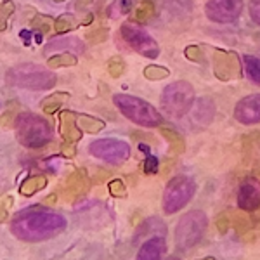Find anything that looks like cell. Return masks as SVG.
<instances>
[{
  "label": "cell",
  "mask_w": 260,
  "mask_h": 260,
  "mask_svg": "<svg viewBox=\"0 0 260 260\" xmlns=\"http://www.w3.org/2000/svg\"><path fill=\"white\" fill-rule=\"evenodd\" d=\"M66 228V219L56 212H49L40 207L24 208L12 219L11 231L18 240L39 243L57 236Z\"/></svg>",
  "instance_id": "6da1fadb"
},
{
  "label": "cell",
  "mask_w": 260,
  "mask_h": 260,
  "mask_svg": "<svg viewBox=\"0 0 260 260\" xmlns=\"http://www.w3.org/2000/svg\"><path fill=\"white\" fill-rule=\"evenodd\" d=\"M16 136L24 148H42L50 142L54 130L45 118L33 113H21L16 120Z\"/></svg>",
  "instance_id": "7a4b0ae2"
},
{
  "label": "cell",
  "mask_w": 260,
  "mask_h": 260,
  "mask_svg": "<svg viewBox=\"0 0 260 260\" xmlns=\"http://www.w3.org/2000/svg\"><path fill=\"white\" fill-rule=\"evenodd\" d=\"M113 101H115V106L130 121L141 125V127H158V125L163 123V116L160 115V111L153 104H149L148 101L134 98V95L128 94H115Z\"/></svg>",
  "instance_id": "3957f363"
},
{
  "label": "cell",
  "mask_w": 260,
  "mask_h": 260,
  "mask_svg": "<svg viewBox=\"0 0 260 260\" xmlns=\"http://www.w3.org/2000/svg\"><path fill=\"white\" fill-rule=\"evenodd\" d=\"M56 75L39 64H19L7 71L6 82L12 87L30 90H47L56 85Z\"/></svg>",
  "instance_id": "277c9868"
},
{
  "label": "cell",
  "mask_w": 260,
  "mask_h": 260,
  "mask_svg": "<svg viewBox=\"0 0 260 260\" xmlns=\"http://www.w3.org/2000/svg\"><path fill=\"white\" fill-rule=\"evenodd\" d=\"M208 228V217L201 210L187 212L180 217L175 228V245L179 250H189L198 245Z\"/></svg>",
  "instance_id": "5b68a950"
},
{
  "label": "cell",
  "mask_w": 260,
  "mask_h": 260,
  "mask_svg": "<svg viewBox=\"0 0 260 260\" xmlns=\"http://www.w3.org/2000/svg\"><path fill=\"white\" fill-rule=\"evenodd\" d=\"M194 103V89L189 82H174L167 85L161 92V106L174 118L187 115Z\"/></svg>",
  "instance_id": "8992f818"
},
{
  "label": "cell",
  "mask_w": 260,
  "mask_h": 260,
  "mask_svg": "<svg viewBox=\"0 0 260 260\" xmlns=\"http://www.w3.org/2000/svg\"><path fill=\"white\" fill-rule=\"evenodd\" d=\"M196 192V184L189 175H175L169 180L163 192V210L165 213H177L182 210Z\"/></svg>",
  "instance_id": "52a82bcc"
},
{
  "label": "cell",
  "mask_w": 260,
  "mask_h": 260,
  "mask_svg": "<svg viewBox=\"0 0 260 260\" xmlns=\"http://www.w3.org/2000/svg\"><path fill=\"white\" fill-rule=\"evenodd\" d=\"M120 33L123 37V40L130 45V49L139 52L141 56L148 57V59H156L160 56V45H158V42L148 31L136 26L134 23H123L120 28Z\"/></svg>",
  "instance_id": "ba28073f"
},
{
  "label": "cell",
  "mask_w": 260,
  "mask_h": 260,
  "mask_svg": "<svg viewBox=\"0 0 260 260\" xmlns=\"http://www.w3.org/2000/svg\"><path fill=\"white\" fill-rule=\"evenodd\" d=\"M89 151L92 153V156L104 160L111 165H120V163L127 161L130 156V146L125 141L120 139H98L90 144Z\"/></svg>",
  "instance_id": "9c48e42d"
},
{
  "label": "cell",
  "mask_w": 260,
  "mask_h": 260,
  "mask_svg": "<svg viewBox=\"0 0 260 260\" xmlns=\"http://www.w3.org/2000/svg\"><path fill=\"white\" fill-rule=\"evenodd\" d=\"M213 73L220 82L238 80L241 77V59L233 50L215 49L212 56Z\"/></svg>",
  "instance_id": "30bf717a"
},
{
  "label": "cell",
  "mask_w": 260,
  "mask_h": 260,
  "mask_svg": "<svg viewBox=\"0 0 260 260\" xmlns=\"http://www.w3.org/2000/svg\"><path fill=\"white\" fill-rule=\"evenodd\" d=\"M243 0H208L205 4L207 18L219 24L234 23L241 16Z\"/></svg>",
  "instance_id": "8fae6325"
},
{
  "label": "cell",
  "mask_w": 260,
  "mask_h": 260,
  "mask_svg": "<svg viewBox=\"0 0 260 260\" xmlns=\"http://www.w3.org/2000/svg\"><path fill=\"white\" fill-rule=\"evenodd\" d=\"M238 207L245 212H255L260 207V180L246 177L238 189Z\"/></svg>",
  "instance_id": "7c38bea8"
},
{
  "label": "cell",
  "mask_w": 260,
  "mask_h": 260,
  "mask_svg": "<svg viewBox=\"0 0 260 260\" xmlns=\"http://www.w3.org/2000/svg\"><path fill=\"white\" fill-rule=\"evenodd\" d=\"M234 118L243 125L260 123V94H250L234 106Z\"/></svg>",
  "instance_id": "4fadbf2b"
},
{
  "label": "cell",
  "mask_w": 260,
  "mask_h": 260,
  "mask_svg": "<svg viewBox=\"0 0 260 260\" xmlns=\"http://www.w3.org/2000/svg\"><path fill=\"white\" fill-rule=\"evenodd\" d=\"M90 189V182L87 179V174L83 170H77L73 174H70V177L66 179L64 182V196L68 201H75L78 198H83V196L89 192Z\"/></svg>",
  "instance_id": "5bb4252c"
},
{
  "label": "cell",
  "mask_w": 260,
  "mask_h": 260,
  "mask_svg": "<svg viewBox=\"0 0 260 260\" xmlns=\"http://www.w3.org/2000/svg\"><path fill=\"white\" fill-rule=\"evenodd\" d=\"M59 134L68 144H75L82 139L83 132L77 125V115L71 111H62L59 115Z\"/></svg>",
  "instance_id": "9a60e30c"
},
{
  "label": "cell",
  "mask_w": 260,
  "mask_h": 260,
  "mask_svg": "<svg viewBox=\"0 0 260 260\" xmlns=\"http://www.w3.org/2000/svg\"><path fill=\"white\" fill-rule=\"evenodd\" d=\"M213 115H215V106H213L212 99L203 98V99L192 103V106H191L192 123L200 125V127H207V125L213 120Z\"/></svg>",
  "instance_id": "2e32d148"
},
{
  "label": "cell",
  "mask_w": 260,
  "mask_h": 260,
  "mask_svg": "<svg viewBox=\"0 0 260 260\" xmlns=\"http://www.w3.org/2000/svg\"><path fill=\"white\" fill-rule=\"evenodd\" d=\"M167 253V241L163 236H153L139 248V260H160Z\"/></svg>",
  "instance_id": "e0dca14e"
},
{
  "label": "cell",
  "mask_w": 260,
  "mask_h": 260,
  "mask_svg": "<svg viewBox=\"0 0 260 260\" xmlns=\"http://www.w3.org/2000/svg\"><path fill=\"white\" fill-rule=\"evenodd\" d=\"M47 186V179L44 175H30V177L24 179V182L19 186V192L23 196H33L35 192L42 191Z\"/></svg>",
  "instance_id": "ac0fdd59"
},
{
  "label": "cell",
  "mask_w": 260,
  "mask_h": 260,
  "mask_svg": "<svg viewBox=\"0 0 260 260\" xmlns=\"http://www.w3.org/2000/svg\"><path fill=\"white\" fill-rule=\"evenodd\" d=\"M61 49H68V50L71 49L75 52H83V44L77 37H64V39L50 40L45 50H61Z\"/></svg>",
  "instance_id": "d6986e66"
},
{
  "label": "cell",
  "mask_w": 260,
  "mask_h": 260,
  "mask_svg": "<svg viewBox=\"0 0 260 260\" xmlns=\"http://www.w3.org/2000/svg\"><path fill=\"white\" fill-rule=\"evenodd\" d=\"M243 66H245V73H246V77H248V80L260 87V59L258 57L246 54V56H243Z\"/></svg>",
  "instance_id": "ffe728a7"
},
{
  "label": "cell",
  "mask_w": 260,
  "mask_h": 260,
  "mask_svg": "<svg viewBox=\"0 0 260 260\" xmlns=\"http://www.w3.org/2000/svg\"><path fill=\"white\" fill-rule=\"evenodd\" d=\"M160 132H161V136L170 142V151L174 154H182L184 151H186V142H184L180 134H177L172 128H167V127H161Z\"/></svg>",
  "instance_id": "44dd1931"
},
{
  "label": "cell",
  "mask_w": 260,
  "mask_h": 260,
  "mask_svg": "<svg viewBox=\"0 0 260 260\" xmlns=\"http://www.w3.org/2000/svg\"><path fill=\"white\" fill-rule=\"evenodd\" d=\"M77 125L80 127L82 132H89V134H98L106 127V123H104L103 120L95 118V116H90V115L77 116Z\"/></svg>",
  "instance_id": "7402d4cb"
},
{
  "label": "cell",
  "mask_w": 260,
  "mask_h": 260,
  "mask_svg": "<svg viewBox=\"0 0 260 260\" xmlns=\"http://www.w3.org/2000/svg\"><path fill=\"white\" fill-rule=\"evenodd\" d=\"M70 95L66 94V92H57V94H52L49 95L47 99L42 101V110H44L45 115H52V113H56L57 110L61 108V104L64 103V101H68Z\"/></svg>",
  "instance_id": "603a6c76"
},
{
  "label": "cell",
  "mask_w": 260,
  "mask_h": 260,
  "mask_svg": "<svg viewBox=\"0 0 260 260\" xmlns=\"http://www.w3.org/2000/svg\"><path fill=\"white\" fill-rule=\"evenodd\" d=\"M78 62L77 56L71 52H61V54H56V56L49 57L47 64L49 68L52 70H57V68H70V66H75Z\"/></svg>",
  "instance_id": "cb8c5ba5"
},
{
  "label": "cell",
  "mask_w": 260,
  "mask_h": 260,
  "mask_svg": "<svg viewBox=\"0 0 260 260\" xmlns=\"http://www.w3.org/2000/svg\"><path fill=\"white\" fill-rule=\"evenodd\" d=\"M154 16V4L151 0H142V2L137 6V9L134 11V19L139 21V23H144L149 18Z\"/></svg>",
  "instance_id": "d4e9b609"
},
{
  "label": "cell",
  "mask_w": 260,
  "mask_h": 260,
  "mask_svg": "<svg viewBox=\"0 0 260 260\" xmlns=\"http://www.w3.org/2000/svg\"><path fill=\"white\" fill-rule=\"evenodd\" d=\"M169 75H170V70L165 68V66L149 64V66H146V68H144V77L148 78V80H153V82L165 80Z\"/></svg>",
  "instance_id": "484cf974"
},
{
  "label": "cell",
  "mask_w": 260,
  "mask_h": 260,
  "mask_svg": "<svg viewBox=\"0 0 260 260\" xmlns=\"http://www.w3.org/2000/svg\"><path fill=\"white\" fill-rule=\"evenodd\" d=\"M77 28V21H75L73 16H61V18H57L54 21V31L56 33H66V31H71Z\"/></svg>",
  "instance_id": "4316f807"
},
{
  "label": "cell",
  "mask_w": 260,
  "mask_h": 260,
  "mask_svg": "<svg viewBox=\"0 0 260 260\" xmlns=\"http://www.w3.org/2000/svg\"><path fill=\"white\" fill-rule=\"evenodd\" d=\"M123 71H125V62H123L121 57L115 56V57H111V59L108 61V73H110L113 78L121 77V75H123Z\"/></svg>",
  "instance_id": "83f0119b"
},
{
  "label": "cell",
  "mask_w": 260,
  "mask_h": 260,
  "mask_svg": "<svg viewBox=\"0 0 260 260\" xmlns=\"http://www.w3.org/2000/svg\"><path fill=\"white\" fill-rule=\"evenodd\" d=\"M182 6L186 7V9L191 11V7H192L191 0H165V7H169L170 12H174L175 16H179V14L182 16L184 12H186L182 9Z\"/></svg>",
  "instance_id": "f1b7e54d"
},
{
  "label": "cell",
  "mask_w": 260,
  "mask_h": 260,
  "mask_svg": "<svg viewBox=\"0 0 260 260\" xmlns=\"http://www.w3.org/2000/svg\"><path fill=\"white\" fill-rule=\"evenodd\" d=\"M108 187H110V192L113 198H127V186H125L123 180L120 179H113L110 184H108Z\"/></svg>",
  "instance_id": "f546056e"
},
{
  "label": "cell",
  "mask_w": 260,
  "mask_h": 260,
  "mask_svg": "<svg viewBox=\"0 0 260 260\" xmlns=\"http://www.w3.org/2000/svg\"><path fill=\"white\" fill-rule=\"evenodd\" d=\"M12 205H14V200L11 196H2L0 198V222H7L12 210Z\"/></svg>",
  "instance_id": "4dcf8cb0"
},
{
  "label": "cell",
  "mask_w": 260,
  "mask_h": 260,
  "mask_svg": "<svg viewBox=\"0 0 260 260\" xmlns=\"http://www.w3.org/2000/svg\"><path fill=\"white\" fill-rule=\"evenodd\" d=\"M31 26L35 30H42V31H50L54 28V21L49 18V16H39V18L33 19Z\"/></svg>",
  "instance_id": "1f68e13d"
},
{
  "label": "cell",
  "mask_w": 260,
  "mask_h": 260,
  "mask_svg": "<svg viewBox=\"0 0 260 260\" xmlns=\"http://www.w3.org/2000/svg\"><path fill=\"white\" fill-rule=\"evenodd\" d=\"M184 56L192 62H203V52H201L200 45H187Z\"/></svg>",
  "instance_id": "d6a6232c"
},
{
  "label": "cell",
  "mask_w": 260,
  "mask_h": 260,
  "mask_svg": "<svg viewBox=\"0 0 260 260\" xmlns=\"http://www.w3.org/2000/svg\"><path fill=\"white\" fill-rule=\"evenodd\" d=\"M146 174H156L158 172V158L153 156L151 153H146V160H144V165H142Z\"/></svg>",
  "instance_id": "836d02e7"
},
{
  "label": "cell",
  "mask_w": 260,
  "mask_h": 260,
  "mask_svg": "<svg viewBox=\"0 0 260 260\" xmlns=\"http://www.w3.org/2000/svg\"><path fill=\"white\" fill-rule=\"evenodd\" d=\"M234 222H236V231L240 234H245V231H248L250 228H251V222H250V219L248 217H245V215H240V213H236L234 215Z\"/></svg>",
  "instance_id": "e575fe53"
},
{
  "label": "cell",
  "mask_w": 260,
  "mask_h": 260,
  "mask_svg": "<svg viewBox=\"0 0 260 260\" xmlns=\"http://www.w3.org/2000/svg\"><path fill=\"white\" fill-rule=\"evenodd\" d=\"M106 39H108V30H104V28L87 33V40L92 42V44H101V42H104Z\"/></svg>",
  "instance_id": "d590c367"
},
{
  "label": "cell",
  "mask_w": 260,
  "mask_h": 260,
  "mask_svg": "<svg viewBox=\"0 0 260 260\" xmlns=\"http://www.w3.org/2000/svg\"><path fill=\"white\" fill-rule=\"evenodd\" d=\"M248 12H250L251 21L260 26V0H250Z\"/></svg>",
  "instance_id": "8d00e7d4"
},
{
  "label": "cell",
  "mask_w": 260,
  "mask_h": 260,
  "mask_svg": "<svg viewBox=\"0 0 260 260\" xmlns=\"http://www.w3.org/2000/svg\"><path fill=\"white\" fill-rule=\"evenodd\" d=\"M229 225H231V222H229V215H219L217 217V231H219L220 234H225L228 233V229H229Z\"/></svg>",
  "instance_id": "74e56055"
},
{
  "label": "cell",
  "mask_w": 260,
  "mask_h": 260,
  "mask_svg": "<svg viewBox=\"0 0 260 260\" xmlns=\"http://www.w3.org/2000/svg\"><path fill=\"white\" fill-rule=\"evenodd\" d=\"M14 118H16V115H12V108H9V110L0 116V125H2V127H12V125H14Z\"/></svg>",
  "instance_id": "f35d334b"
},
{
  "label": "cell",
  "mask_w": 260,
  "mask_h": 260,
  "mask_svg": "<svg viewBox=\"0 0 260 260\" xmlns=\"http://www.w3.org/2000/svg\"><path fill=\"white\" fill-rule=\"evenodd\" d=\"M12 11H14V4L12 2H0V14L2 16H9Z\"/></svg>",
  "instance_id": "ab89813d"
},
{
  "label": "cell",
  "mask_w": 260,
  "mask_h": 260,
  "mask_svg": "<svg viewBox=\"0 0 260 260\" xmlns=\"http://www.w3.org/2000/svg\"><path fill=\"white\" fill-rule=\"evenodd\" d=\"M94 4V0H77V9L78 11H85Z\"/></svg>",
  "instance_id": "60d3db41"
},
{
  "label": "cell",
  "mask_w": 260,
  "mask_h": 260,
  "mask_svg": "<svg viewBox=\"0 0 260 260\" xmlns=\"http://www.w3.org/2000/svg\"><path fill=\"white\" fill-rule=\"evenodd\" d=\"M54 201H57V196L56 194H50L47 200H45V203H54Z\"/></svg>",
  "instance_id": "b9f144b4"
},
{
  "label": "cell",
  "mask_w": 260,
  "mask_h": 260,
  "mask_svg": "<svg viewBox=\"0 0 260 260\" xmlns=\"http://www.w3.org/2000/svg\"><path fill=\"white\" fill-rule=\"evenodd\" d=\"M7 28V24H6V21L4 19H0V31H4Z\"/></svg>",
  "instance_id": "7bdbcfd3"
},
{
  "label": "cell",
  "mask_w": 260,
  "mask_h": 260,
  "mask_svg": "<svg viewBox=\"0 0 260 260\" xmlns=\"http://www.w3.org/2000/svg\"><path fill=\"white\" fill-rule=\"evenodd\" d=\"M56 2H64V0H56Z\"/></svg>",
  "instance_id": "ee69618b"
},
{
  "label": "cell",
  "mask_w": 260,
  "mask_h": 260,
  "mask_svg": "<svg viewBox=\"0 0 260 260\" xmlns=\"http://www.w3.org/2000/svg\"><path fill=\"white\" fill-rule=\"evenodd\" d=\"M0 2H2V0H0Z\"/></svg>",
  "instance_id": "f6af8a7d"
}]
</instances>
